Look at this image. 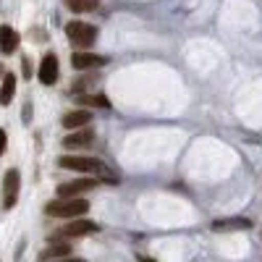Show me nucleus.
<instances>
[{
  "mask_svg": "<svg viewBox=\"0 0 262 262\" xmlns=\"http://www.w3.org/2000/svg\"><path fill=\"white\" fill-rule=\"evenodd\" d=\"M6 144H8V134H6V128H0V155L6 152Z\"/></svg>",
  "mask_w": 262,
  "mask_h": 262,
  "instance_id": "17",
  "label": "nucleus"
},
{
  "mask_svg": "<svg viewBox=\"0 0 262 262\" xmlns=\"http://www.w3.org/2000/svg\"><path fill=\"white\" fill-rule=\"evenodd\" d=\"M92 128H81V131H71L69 137H66L60 144L66 147V149H79V147H90L92 144Z\"/></svg>",
  "mask_w": 262,
  "mask_h": 262,
  "instance_id": "8",
  "label": "nucleus"
},
{
  "mask_svg": "<svg viewBox=\"0 0 262 262\" xmlns=\"http://www.w3.org/2000/svg\"><path fill=\"white\" fill-rule=\"evenodd\" d=\"M58 262H84V259H71V257H63V259H58Z\"/></svg>",
  "mask_w": 262,
  "mask_h": 262,
  "instance_id": "20",
  "label": "nucleus"
},
{
  "mask_svg": "<svg viewBox=\"0 0 262 262\" xmlns=\"http://www.w3.org/2000/svg\"><path fill=\"white\" fill-rule=\"evenodd\" d=\"M21 71H24V76L29 79V74H32V63H29V58H24V60H21Z\"/></svg>",
  "mask_w": 262,
  "mask_h": 262,
  "instance_id": "18",
  "label": "nucleus"
},
{
  "mask_svg": "<svg viewBox=\"0 0 262 262\" xmlns=\"http://www.w3.org/2000/svg\"><path fill=\"white\" fill-rule=\"evenodd\" d=\"M86 210H90V202L76 196V200H53L45 205V212L50 217H63V221H74V217H81Z\"/></svg>",
  "mask_w": 262,
  "mask_h": 262,
  "instance_id": "2",
  "label": "nucleus"
},
{
  "mask_svg": "<svg viewBox=\"0 0 262 262\" xmlns=\"http://www.w3.org/2000/svg\"><path fill=\"white\" fill-rule=\"evenodd\" d=\"M66 34H69V39L74 42V45L90 48L92 42L97 39V27L84 24V21H69V24H66Z\"/></svg>",
  "mask_w": 262,
  "mask_h": 262,
  "instance_id": "3",
  "label": "nucleus"
},
{
  "mask_svg": "<svg viewBox=\"0 0 262 262\" xmlns=\"http://www.w3.org/2000/svg\"><path fill=\"white\" fill-rule=\"evenodd\" d=\"M252 221L249 217H223V221H212V231H249Z\"/></svg>",
  "mask_w": 262,
  "mask_h": 262,
  "instance_id": "9",
  "label": "nucleus"
},
{
  "mask_svg": "<svg viewBox=\"0 0 262 262\" xmlns=\"http://www.w3.org/2000/svg\"><path fill=\"white\" fill-rule=\"evenodd\" d=\"M86 121H92V116L86 113V111H71V113H66L63 116V126L66 128H71V131H76V128H84L86 126Z\"/></svg>",
  "mask_w": 262,
  "mask_h": 262,
  "instance_id": "12",
  "label": "nucleus"
},
{
  "mask_svg": "<svg viewBox=\"0 0 262 262\" xmlns=\"http://www.w3.org/2000/svg\"><path fill=\"white\" fill-rule=\"evenodd\" d=\"M58 74H60V66H58V55L48 53L45 58H42L39 69H37V79L45 84V86H53L58 81Z\"/></svg>",
  "mask_w": 262,
  "mask_h": 262,
  "instance_id": "6",
  "label": "nucleus"
},
{
  "mask_svg": "<svg viewBox=\"0 0 262 262\" xmlns=\"http://www.w3.org/2000/svg\"><path fill=\"white\" fill-rule=\"evenodd\" d=\"M0 76H3V66H0Z\"/></svg>",
  "mask_w": 262,
  "mask_h": 262,
  "instance_id": "21",
  "label": "nucleus"
},
{
  "mask_svg": "<svg viewBox=\"0 0 262 262\" xmlns=\"http://www.w3.org/2000/svg\"><path fill=\"white\" fill-rule=\"evenodd\" d=\"M66 6H69L74 13H86L97 6V0H66Z\"/></svg>",
  "mask_w": 262,
  "mask_h": 262,
  "instance_id": "16",
  "label": "nucleus"
},
{
  "mask_svg": "<svg viewBox=\"0 0 262 262\" xmlns=\"http://www.w3.org/2000/svg\"><path fill=\"white\" fill-rule=\"evenodd\" d=\"M13 95H16V76L6 74V81H3V86H0V105H11Z\"/></svg>",
  "mask_w": 262,
  "mask_h": 262,
  "instance_id": "14",
  "label": "nucleus"
},
{
  "mask_svg": "<svg viewBox=\"0 0 262 262\" xmlns=\"http://www.w3.org/2000/svg\"><path fill=\"white\" fill-rule=\"evenodd\" d=\"M139 262H158V259H152V257H144V254H139Z\"/></svg>",
  "mask_w": 262,
  "mask_h": 262,
  "instance_id": "19",
  "label": "nucleus"
},
{
  "mask_svg": "<svg viewBox=\"0 0 262 262\" xmlns=\"http://www.w3.org/2000/svg\"><path fill=\"white\" fill-rule=\"evenodd\" d=\"M18 186H21V173L16 168H11L3 179V207L11 210L18 200Z\"/></svg>",
  "mask_w": 262,
  "mask_h": 262,
  "instance_id": "5",
  "label": "nucleus"
},
{
  "mask_svg": "<svg viewBox=\"0 0 262 262\" xmlns=\"http://www.w3.org/2000/svg\"><path fill=\"white\" fill-rule=\"evenodd\" d=\"M71 63H74V69L84 71V69H100V66L105 63V58L102 55H95V53H74Z\"/></svg>",
  "mask_w": 262,
  "mask_h": 262,
  "instance_id": "10",
  "label": "nucleus"
},
{
  "mask_svg": "<svg viewBox=\"0 0 262 262\" xmlns=\"http://www.w3.org/2000/svg\"><path fill=\"white\" fill-rule=\"evenodd\" d=\"M76 102L79 105H90V107H111V102H107V97L105 95H81V97H76Z\"/></svg>",
  "mask_w": 262,
  "mask_h": 262,
  "instance_id": "15",
  "label": "nucleus"
},
{
  "mask_svg": "<svg viewBox=\"0 0 262 262\" xmlns=\"http://www.w3.org/2000/svg\"><path fill=\"white\" fill-rule=\"evenodd\" d=\"M71 254V247L66 244V242H55V244H50L45 252L39 254V259H63V257H69Z\"/></svg>",
  "mask_w": 262,
  "mask_h": 262,
  "instance_id": "13",
  "label": "nucleus"
},
{
  "mask_svg": "<svg viewBox=\"0 0 262 262\" xmlns=\"http://www.w3.org/2000/svg\"><path fill=\"white\" fill-rule=\"evenodd\" d=\"M58 165L66 168V170H76V173H86V176H100L102 181H111V184H118V176L111 173L105 168L102 160L97 158H81V155H60L58 158Z\"/></svg>",
  "mask_w": 262,
  "mask_h": 262,
  "instance_id": "1",
  "label": "nucleus"
},
{
  "mask_svg": "<svg viewBox=\"0 0 262 262\" xmlns=\"http://www.w3.org/2000/svg\"><path fill=\"white\" fill-rule=\"evenodd\" d=\"M97 228H100V226L92 223V221H71L69 226L60 231V236H63V238H79V236H90V233H95Z\"/></svg>",
  "mask_w": 262,
  "mask_h": 262,
  "instance_id": "7",
  "label": "nucleus"
},
{
  "mask_svg": "<svg viewBox=\"0 0 262 262\" xmlns=\"http://www.w3.org/2000/svg\"><path fill=\"white\" fill-rule=\"evenodd\" d=\"M100 181L95 176H86V179H76V181H69V184H60L58 186V196L60 200H76L84 191H92Z\"/></svg>",
  "mask_w": 262,
  "mask_h": 262,
  "instance_id": "4",
  "label": "nucleus"
},
{
  "mask_svg": "<svg viewBox=\"0 0 262 262\" xmlns=\"http://www.w3.org/2000/svg\"><path fill=\"white\" fill-rule=\"evenodd\" d=\"M16 48H18V34H16V29L8 27V24H3V27H0V53L8 55V53H13Z\"/></svg>",
  "mask_w": 262,
  "mask_h": 262,
  "instance_id": "11",
  "label": "nucleus"
}]
</instances>
